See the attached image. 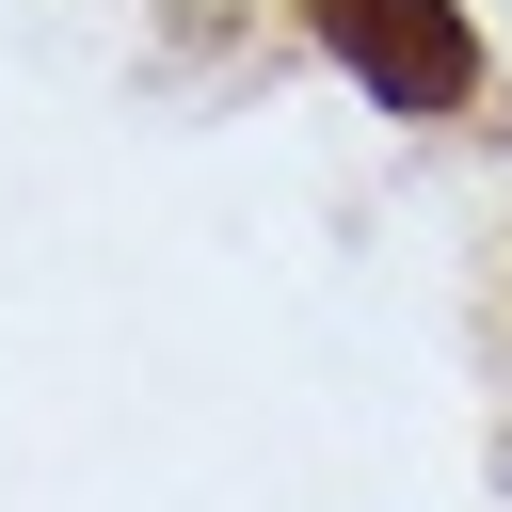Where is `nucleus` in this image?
Instances as JSON below:
<instances>
[{"label":"nucleus","mask_w":512,"mask_h":512,"mask_svg":"<svg viewBox=\"0 0 512 512\" xmlns=\"http://www.w3.org/2000/svg\"><path fill=\"white\" fill-rule=\"evenodd\" d=\"M320 48L384 96V112H464L480 96V32L448 0H320Z\"/></svg>","instance_id":"1"}]
</instances>
